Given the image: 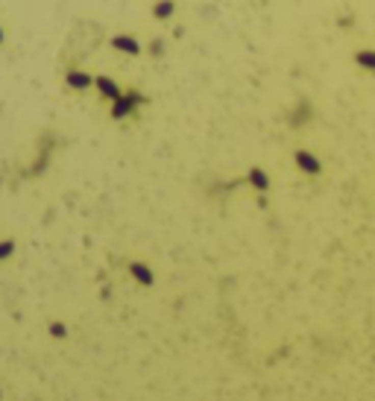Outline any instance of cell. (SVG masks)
<instances>
[{
	"mask_svg": "<svg viewBox=\"0 0 375 401\" xmlns=\"http://www.w3.org/2000/svg\"><path fill=\"white\" fill-rule=\"evenodd\" d=\"M132 272H135V275H138L144 284H152V275L147 272V267H141V264H132Z\"/></svg>",
	"mask_w": 375,
	"mask_h": 401,
	"instance_id": "7a4b0ae2",
	"label": "cell"
},
{
	"mask_svg": "<svg viewBox=\"0 0 375 401\" xmlns=\"http://www.w3.org/2000/svg\"><path fill=\"white\" fill-rule=\"evenodd\" d=\"M12 249H15V243H12V240H6V243H0V258H6V255H9Z\"/></svg>",
	"mask_w": 375,
	"mask_h": 401,
	"instance_id": "52a82bcc",
	"label": "cell"
},
{
	"mask_svg": "<svg viewBox=\"0 0 375 401\" xmlns=\"http://www.w3.org/2000/svg\"><path fill=\"white\" fill-rule=\"evenodd\" d=\"M0 44H3V30H0Z\"/></svg>",
	"mask_w": 375,
	"mask_h": 401,
	"instance_id": "9c48e42d",
	"label": "cell"
},
{
	"mask_svg": "<svg viewBox=\"0 0 375 401\" xmlns=\"http://www.w3.org/2000/svg\"><path fill=\"white\" fill-rule=\"evenodd\" d=\"M296 164L302 167L305 173H319V161L308 153H296Z\"/></svg>",
	"mask_w": 375,
	"mask_h": 401,
	"instance_id": "6da1fadb",
	"label": "cell"
},
{
	"mask_svg": "<svg viewBox=\"0 0 375 401\" xmlns=\"http://www.w3.org/2000/svg\"><path fill=\"white\" fill-rule=\"evenodd\" d=\"M170 12H173V0H164V3L155 6V15H158V18H167Z\"/></svg>",
	"mask_w": 375,
	"mask_h": 401,
	"instance_id": "277c9868",
	"label": "cell"
},
{
	"mask_svg": "<svg viewBox=\"0 0 375 401\" xmlns=\"http://www.w3.org/2000/svg\"><path fill=\"white\" fill-rule=\"evenodd\" d=\"M358 62H361L363 68L375 71V53H369V50H366V53H358Z\"/></svg>",
	"mask_w": 375,
	"mask_h": 401,
	"instance_id": "3957f363",
	"label": "cell"
},
{
	"mask_svg": "<svg viewBox=\"0 0 375 401\" xmlns=\"http://www.w3.org/2000/svg\"><path fill=\"white\" fill-rule=\"evenodd\" d=\"M115 47H123V50H132V53H135V50H138V44H135L132 38H115Z\"/></svg>",
	"mask_w": 375,
	"mask_h": 401,
	"instance_id": "5b68a950",
	"label": "cell"
},
{
	"mask_svg": "<svg viewBox=\"0 0 375 401\" xmlns=\"http://www.w3.org/2000/svg\"><path fill=\"white\" fill-rule=\"evenodd\" d=\"M70 82H73V85H88V79H85V76H76V73H73V76H70Z\"/></svg>",
	"mask_w": 375,
	"mask_h": 401,
	"instance_id": "ba28073f",
	"label": "cell"
},
{
	"mask_svg": "<svg viewBox=\"0 0 375 401\" xmlns=\"http://www.w3.org/2000/svg\"><path fill=\"white\" fill-rule=\"evenodd\" d=\"M252 185H255V188H267V179H264V173H261V170H252Z\"/></svg>",
	"mask_w": 375,
	"mask_h": 401,
	"instance_id": "8992f818",
	"label": "cell"
}]
</instances>
